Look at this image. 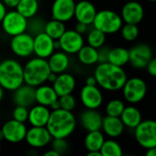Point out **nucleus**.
I'll return each mask as SVG.
<instances>
[{
	"mask_svg": "<svg viewBox=\"0 0 156 156\" xmlns=\"http://www.w3.org/2000/svg\"><path fill=\"white\" fill-rule=\"evenodd\" d=\"M58 74L54 73V72H52V71H51L50 75L48 76V81H49V82H51V83H54V82H55V80H57V78H58Z\"/></svg>",
	"mask_w": 156,
	"mask_h": 156,
	"instance_id": "nucleus-46",
	"label": "nucleus"
},
{
	"mask_svg": "<svg viewBox=\"0 0 156 156\" xmlns=\"http://www.w3.org/2000/svg\"><path fill=\"white\" fill-rule=\"evenodd\" d=\"M53 140L52 135L47 127L32 126L27 130L26 143L33 149H39L47 146Z\"/></svg>",
	"mask_w": 156,
	"mask_h": 156,
	"instance_id": "nucleus-12",
	"label": "nucleus"
},
{
	"mask_svg": "<svg viewBox=\"0 0 156 156\" xmlns=\"http://www.w3.org/2000/svg\"><path fill=\"white\" fill-rule=\"evenodd\" d=\"M98 51H99V63L109 62V57H110L111 48H108V47L102 46L101 48H98Z\"/></svg>",
	"mask_w": 156,
	"mask_h": 156,
	"instance_id": "nucleus-40",
	"label": "nucleus"
},
{
	"mask_svg": "<svg viewBox=\"0 0 156 156\" xmlns=\"http://www.w3.org/2000/svg\"><path fill=\"white\" fill-rule=\"evenodd\" d=\"M50 69L52 72L61 74L66 72L69 66V58L63 50L54 52L48 59Z\"/></svg>",
	"mask_w": 156,
	"mask_h": 156,
	"instance_id": "nucleus-25",
	"label": "nucleus"
},
{
	"mask_svg": "<svg viewBox=\"0 0 156 156\" xmlns=\"http://www.w3.org/2000/svg\"><path fill=\"white\" fill-rule=\"evenodd\" d=\"M61 109L72 112L76 107V100L72 94H67L58 98Z\"/></svg>",
	"mask_w": 156,
	"mask_h": 156,
	"instance_id": "nucleus-37",
	"label": "nucleus"
},
{
	"mask_svg": "<svg viewBox=\"0 0 156 156\" xmlns=\"http://www.w3.org/2000/svg\"><path fill=\"white\" fill-rule=\"evenodd\" d=\"M124 123L121 117H114L107 115L103 118L102 131L110 138H117L121 136L124 131Z\"/></svg>",
	"mask_w": 156,
	"mask_h": 156,
	"instance_id": "nucleus-23",
	"label": "nucleus"
},
{
	"mask_svg": "<svg viewBox=\"0 0 156 156\" xmlns=\"http://www.w3.org/2000/svg\"><path fill=\"white\" fill-rule=\"evenodd\" d=\"M1 22L4 32L11 37L22 34L27 30L28 19L16 9L7 12Z\"/></svg>",
	"mask_w": 156,
	"mask_h": 156,
	"instance_id": "nucleus-7",
	"label": "nucleus"
},
{
	"mask_svg": "<svg viewBox=\"0 0 156 156\" xmlns=\"http://www.w3.org/2000/svg\"><path fill=\"white\" fill-rule=\"evenodd\" d=\"M124 109H125V105L123 101L118 99H114V100L110 101L107 103L105 111H106L107 115L114 116V117H121Z\"/></svg>",
	"mask_w": 156,
	"mask_h": 156,
	"instance_id": "nucleus-35",
	"label": "nucleus"
},
{
	"mask_svg": "<svg viewBox=\"0 0 156 156\" xmlns=\"http://www.w3.org/2000/svg\"><path fill=\"white\" fill-rule=\"evenodd\" d=\"M64 23L65 22H62V21L52 18V20L47 22L46 27H45V32L48 36H50L52 38L59 39L61 37V36L67 30L66 26H65Z\"/></svg>",
	"mask_w": 156,
	"mask_h": 156,
	"instance_id": "nucleus-31",
	"label": "nucleus"
},
{
	"mask_svg": "<svg viewBox=\"0 0 156 156\" xmlns=\"http://www.w3.org/2000/svg\"><path fill=\"white\" fill-rule=\"evenodd\" d=\"M34 38L35 37L28 32L12 37L10 41L12 52L19 58L30 57L34 53Z\"/></svg>",
	"mask_w": 156,
	"mask_h": 156,
	"instance_id": "nucleus-10",
	"label": "nucleus"
},
{
	"mask_svg": "<svg viewBox=\"0 0 156 156\" xmlns=\"http://www.w3.org/2000/svg\"><path fill=\"white\" fill-rule=\"evenodd\" d=\"M52 86L58 93V97L71 94L76 88V80L71 74L63 72L58 75V78L55 82L52 83Z\"/></svg>",
	"mask_w": 156,
	"mask_h": 156,
	"instance_id": "nucleus-21",
	"label": "nucleus"
},
{
	"mask_svg": "<svg viewBox=\"0 0 156 156\" xmlns=\"http://www.w3.org/2000/svg\"><path fill=\"white\" fill-rule=\"evenodd\" d=\"M80 101L82 105L86 109H95L101 107L103 101V95L101 91V90L95 86L90 85H85L80 93Z\"/></svg>",
	"mask_w": 156,
	"mask_h": 156,
	"instance_id": "nucleus-15",
	"label": "nucleus"
},
{
	"mask_svg": "<svg viewBox=\"0 0 156 156\" xmlns=\"http://www.w3.org/2000/svg\"><path fill=\"white\" fill-rule=\"evenodd\" d=\"M20 14L26 16L27 19L35 16L38 11L37 0H20L16 8Z\"/></svg>",
	"mask_w": 156,
	"mask_h": 156,
	"instance_id": "nucleus-30",
	"label": "nucleus"
},
{
	"mask_svg": "<svg viewBox=\"0 0 156 156\" xmlns=\"http://www.w3.org/2000/svg\"><path fill=\"white\" fill-rule=\"evenodd\" d=\"M28 116H29V111L27 110V107L16 105V108L13 110V119L18 122H25L28 121Z\"/></svg>",
	"mask_w": 156,
	"mask_h": 156,
	"instance_id": "nucleus-39",
	"label": "nucleus"
},
{
	"mask_svg": "<svg viewBox=\"0 0 156 156\" xmlns=\"http://www.w3.org/2000/svg\"><path fill=\"white\" fill-rule=\"evenodd\" d=\"M123 19L121 15L113 10L104 9L97 13L93 21V27L104 32L106 35L115 34L122 27Z\"/></svg>",
	"mask_w": 156,
	"mask_h": 156,
	"instance_id": "nucleus-5",
	"label": "nucleus"
},
{
	"mask_svg": "<svg viewBox=\"0 0 156 156\" xmlns=\"http://www.w3.org/2000/svg\"><path fill=\"white\" fill-rule=\"evenodd\" d=\"M80 122L81 127L85 131L92 132L102 129L103 118L97 110L86 109L81 112L80 116Z\"/></svg>",
	"mask_w": 156,
	"mask_h": 156,
	"instance_id": "nucleus-17",
	"label": "nucleus"
},
{
	"mask_svg": "<svg viewBox=\"0 0 156 156\" xmlns=\"http://www.w3.org/2000/svg\"><path fill=\"white\" fill-rule=\"evenodd\" d=\"M121 119L125 127L130 129H135L143 122L141 112L133 106L125 107L121 115Z\"/></svg>",
	"mask_w": 156,
	"mask_h": 156,
	"instance_id": "nucleus-26",
	"label": "nucleus"
},
{
	"mask_svg": "<svg viewBox=\"0 0 156 156\" xmlns=\"http://www.w3.org/2000/svg\"><path fill=\"white\" fill-rule=\"evenodd\" d=\"M105 139L101 130L92 131V132H88V134L84 139V145L85 148L88 150V152L101 151Z\"/></svg>",
	"mask_w": 156,
	"mask_h": 156,
	"instance_id": "nucleus-28",
	"label": "nucleus"
},
{
	"mask_svg": "<svg viewBox=\"0 0 156 156\" xmlns=\"http://www.w3.org/2000/svg\"><path fill=\"white\" fill-rule=\"evenodd\" d=\"M47 22L39 17V16H33L28 19V25H27V32L31 34L32 36L36 37L37 35L45 32V27H46Z\"/></svg>",
	"mask_w": 156,
	"mask_h": 156,
	"instance_id": "nucleus-34",
	"label": "nucleus"
},
{
	"mask_svg": "<svg viewBox=\"0 0 156 156\" xmlns=\"http://www.w3.org/2000/svg\"><path fill=\"white\" fill-rule=\"evenodd\" d=\"M55 39L46 32L37 35L34 38V54L42 58H48L55 52Z\"/></svg>",
	"mask_w": 156,
	"mask_h": 156,
	"instance_id": "nucleus-16",
	"label": "nucleus"
},
{
	"mask_svg": "<svg viewBox=\"0 0 156 156\" xmlns=\"http://www.w3.org/2000/svg\"><path fill=\"white\" fill-rule=\"evenodd\" d=\"M145 154L147 156H156V147L147 149V152Z\"/></svg>",
	"mask_w": 156,
	"mask_h": 156,
	"instance_id": "nucleus-49",
	"label": "nucleus"
},
{
	"mask_svg": "<svg viewBox=\"0 0 156 156\" xmlns=\"http://www.w3.org/2000/svg\"><path fill=\"white\" fill-rule=\"evenodd\" d=\"M122 37L126 41H134L139 36V27L136 24L125 23L121 29Z\"/></svg>",
	"mask_w": 156,
	"mask_h": 156,
	"instance_id": "nucleus-36",
	"label": "nucleus"
},
{
	"mask_svg": "<svg viewBox=\"0 0 156 156\" xmlns=\"http://www.w3.org/2000/svg\"><path fill=\"white\" fill-rule=\"evenodd\" d=\"M134 137L140 146L144 149L156 147V121H143L134 129Z\"/></svg>",
	"mask_w": 156,
	"mask_h": 156,
	"instance_id": "nucleus-6",
	"label": "nucleus"
},
{
	"mask_svg": "<svg viewBox=\"0 0 156 156\" xmlns=\"http://www.w3.org/2000/svg\"><path fill=\"white\" fill-rule=\"evenodd\" d=\"M50 108H51V111H55V110H58V109H60L61 107H60L59 101H58V100H57L56 101H54V102L51 104Z\"/></svg>",
	"mask_w": 156,
	"mask_h": 156,
	"instance_id": "nucleus-47",
	"label": "nucleus"
},
{
	"mask_svg": "<svg viewBox=\"0 0 156 156\" xmlns=\"http://www.w3.org/2000/svg\"><path fill=\"white\" fill-rule=\"evenodd\" d=\"M76 3L74 0H54L51 6L52 18L68 22L75 16Z\"/></svg>",
	"mask_w": 156,
	"mask_h": 156,
	"instance_id": "nucleus-14",
	"label": "nucleus"
},
{
	"mask_svg": "<svg viewBox=\"0 0 156 156\" xmlns=\"http://www.w3.org/2000/svg\"><path fill=\"white\" fill-rule=\"evenodd\" d=\"M87 40L90 46L96 48H100L102 46H104V43L106 40V34L101 31L100 29L94 27L89 32Z\"/></svg>",
	"mask_w": 156,
	"mask_h": 156,
	"instance_id": "nucleus-32",
	"label": "nucleus"
},
{
	"mask_svg": "<svg viewBox=\"0 0 156 156\" xmlns=\"http://www.w3.org/2000/svg\"><path fill=\"white\" fill-rule=\"evenodd\" d=\"M86 84H87V85H90V86L98 85V83H97V80H96L95 76L88 77V78L86 79Z\"/></svg>",
	"mask_w": 156,
	"mask_h": 156,
	"instance_id": "nucleus-45",
	"label": "nucleus"
},
{
	"mask_svg": "<svg viewBox=\"0 0 156 156\" xmlns=\"http://www.w3.org/2000/svg\"><path fill=\"white\" fill-rule=\"evenodd\" d=\"M25 83L24 67L16 59L7 58L0 64V85L6 90L14 91Z\"/></svg>",
	"mask_w": 156,
	"mask_h": 156,
	"instance_id": "nucleus-3",
	"label": "nucleus"
},
{
	"mask_svg": "<svg viewBox=\"0 0 156 156\" xmlns=\"http://www.w3.org/2000/svg\"><path fill=\"white\" fill-rule=\"evenodd\" d=\"M148 1H151V2H156V0H148Z\"/></svg>",
	"mask_w": 156,
	"mask_h": 156,
	"instance_id": "nucleus-52",
	"label": "nucleus"
},
{
	"mask_svg": "<svg viewBox=\"0 0 156 156\" xmlns=\"http://www.w3.org/2000/svg\"><path fill=\"white\" fill-rule=\"evenodd\" d=\"M154 52H155V56H156V45H155V48H154Z\"/></svg>",
	"mask_w": 156,
	"mask_h": 156,
	"instance_id": "nucleus-53",
	"label": "nucleus"
},
{
	"mask_svg": "<svg viewBox=\"0 0 156 156\" xmlns=\"http://www.w3.org/2000/svg\"><path fill=\"white\" fill-rule=\"evenodd\" d=\"M88 156H102L101 151H91V152H88L87 154Z\"/></svg>",
	"mask_w": 156,
	"mask_h": 156,
	"instance_id": "nucleus-50",
	"label": "nucleus"
},
{
	"mask_svg": "<svg viewBox=\"0 0 156 156\" xmlns=\"http://www.w3.org/2000/svg\"><path fill=\"white\" fill-rule=\"evenodd\" d=\"M88 27H89V25H87V24H84V23H81V22H78V23L76 24L75 30L78 31L79 33H80V34L83 35L84 33L87 32Z\"/></svg>",
	"mask_w": 156,
	"mask_h": 156,
	"instance_id": "nucleus-42",
	"label": "nucleus"
},
{
	"mask_svg": "<svg viewBox=\"0 0 156 156\" xmlns=\"http://www.w3.org/2000/svg\"><path fill=\"white\" fill-rule=\"evenodd\" d=\"M76 123V118L73 113L70 111L60 108L51 111L46 127L53 138H68L75 131Z\"/></svg>",
	"mask_w": 156,
	"mask_h": 156,
	"instance_id": "nucleus-2",
	"label": "nucleus"
},
{
	"mask_svg": "<svg viewBox=\"0 0 156 156\" xmlns=\"http://www.w3.org/2000/svg\"><path fill=\"white\" fill-rule=\"evenodd\" d=\"M60 154L58 153V152H56L55 150H53V149H51V150H48V152H46L45 154H44V156H59Z\"/></svg>",
	"mask_w": 156,
	"mask_h": 156,
	"instance_id": "nucleus-48",
	"label": "nucleus"
},
{
	"mask_svg": "<svg viewBox=\"0 0 156 156\" xmlns=\"http://www.w3.org/2000/svg\"><path fill=\"white\" fill-rule=\"evenodd\" d=\"M109 62L119 67L125 66L130 63V51L121 47L111 48Z\"/></svg>",
	"mask_w": 156,
	"mask_h": 156,
	"instance_id": "nucleus-29",
	"label": "nucleus"
},
{
	"mask_svg": "<svg viewBox=\"0 0 156 156\" xmlns=\"http://www.w3.org/2000/svg\"><path fill=\"white\" fill-rule=\"evenodd\" d=\"M51 69L47 58L36 57L24 66L25 83L36 88L48 81Z\"/></svg>",
	"mask_w": 156,
	"mask_h": 156,
	"instance_id": "nucleus-4",
	"label": "nucleus"
},
{
	"mask_svg": "<svg viewBox=\"0 0 156 156\" xmlns=\"http://www.w3.org/2000/svg\"><path fill=\"white\" fill-rule=\"evenodd\" d=\"M121 16L125 23L138 25L144 18V9L139 2L129 1L122 6Z\"/></svg>",
	"mask_w": 156,
	"mask_h": 156,
	"instance_id": "nucleus-19",
	"label": "nucleus"
},
{
	"mask_svg": "<svg viewBox=\"0 0 156 156\" xmlns=\"http://www.w3.org/2000/svg\"><path fill=\"white\" fill-rule=\"evenodd\" d=\"M27 133V129L25 122L13 119L4 123L0 132V137L10 144H18L26 139Z\"/></svg>",
	"mask_w": 156,
	"mask_h": 156,
	"instance_id": "nucleus-9",
	"label": "nucleus"
},
{
	"mask_svg": "<svg viewBox=\"0 0 156 156\" xmlns=\"http://www.w3.org/2000/svg\"><path fill=\"white\" fill-rule=\"evenodd\" d=\"M4 90L5 89L1 87V89H0V100H2L4 98Z\"/></svg>",
	"mask_w": 156,
	"mask_h": 156,
	"instance_id": "nucleus-51",
	"label": "nucleus"
},
{
	"mask_svg": "<svg viewBox=\"0 0 156 156\" xmlns=\"http://www.w3.org/2000/svg\"><path fill=\"white\" fill-rule=\"evenodd\" d=\"M51 112L48 110L47 106L37 104L33 106L29 110V116L28 122L31 126H37V127H46Z\"/></svg>",
	"mask_w": 156,
	"mask_h": 156,
	"instance_id": "nucleus-22",
	"label": "nucleus"
},
{
	"mask_svg": "<svg viewBox=\"0 0 156 156\" xmlns=\"http://www.w3.org/2000/svg\"><path fill=\"white\" fill-rule=\"evenodd\" d=\"M7 6L1 1L0 2V19L2 20L7 14Z\"/></svg>",
	"mask_w": 156,
	"mask_h": 156,
	"instance_id": "nucleus-44",
	"label": "nucleus"
},
{
	"mask_svg": "<svg viewBox=\"0 0 156 156\" xmlns=\"http://www.w3.org/2000/svg\"><path fill=\"white\" fill-rule=\"evenodd\" d=\"M7 7L9 8H16L20 0H1Z\"/></svg>",
	"mask_w": 156,
	"mask_h": 156,
	"instance_id": "nucleus-43",
	"label": "nucleus"
},
{
	"mask_svg": "<svg viewBox=\"0 0 156 156\" xmlns=\"http://www.w3.org/2000/svg\"><path fill=\"white\" fill-rule=\"evenodd\" d=\"M58 40L60 43V49L70 55L78 54V52L84 46L82 34L79 33L75 29L66 30Z\"/></svg>",
	"mask_w": 156,
	"mask_h": 156,
	"instance_id": "nucleus-13",
	"label": "nucleus"
},
{
	"mask_svg": "<svg viewBox=\"0 0 156 156\" xmlns=\"http://www.w3.org/2000/svg\"><path fill=\"white\" fill-rule=\"evenodd\" d=\"M13 102L18 106L29 107L36 102V87L24 83L22 86L14 90Z\"/></svg>",
	"mask_w": 156,
	"mask_h": 156,
	"instance_id": "nucleus-20",
	"label": "nucleus"
},
{
	"mask_svg": "<svg viewBox=\"0 0 156 156\" xmlns=\"http://www.w3.org/2000/svg\"><path fill=\"white\" fill-rule=\"evenodd\" d=\"M124 99L133 104L141 102L147 94V85L145 81L137 77L127 80L122 88Z\"/></svg>",
	"mask_w": 156,
	"mask_h": 156,
	"instance_id": "nucleus-8",
	"label": "nucleus"
},
{
	"mask_svg": "<svg viewBox=\"0 0 156 156\" xmlns=\"http://www.w3.org/2000/svg\"><path fill=\"white\" fill-rule=\"evenodd\" d=\"M94 76L98 85L109 91L122 90L127 81V75L122 67L116 66L110 62L99 63L94 70Z\"/></svg>",
	"mask_w": 156,
	"mask_h": 156,
	"instance_id": "nucleus-1",
	"label": "nucleus"
},
{
	"mask_svg": "<svg viewBox=\"0 0 156 156\" xmlns=\"http://www.w3.org/2000/svg\"><path fill=\"white\" fill-rule=\"evenodd\" d=\"M58 98L53 86L42 84L36 88V102L37 104L50 107L54 101L58 100Z\"/></svg>",
	"mask_w": 156,
	"mask_h": 156,
	"instance_id": "nucleus-24",
	"label": "nucleus"
},
{
	"mask_svg": "<svg viewBox=\"0 0 156 156\" xmlns=\"http://www.w3.org/2000/svg\"><path fill=\"white\" fill-rule=\"evenodd\" d=\"M51 147L53 150H55L60 155H62L68 152L69 144L66 141V138H53L51 142Z\"/></svg>",
	"mask_w": 156,
	"mask_h": 156,
	"instance_id": "nucleus-38",
	"label": "nucleus"
},
{
	"mask_svg": "<svg viewBox=\"0 0 156 156\" xmlns=\"http://www.w3.org/2000/svg\"><path fill=\"white\" fill-rule=\"evenodd\" d=\"M78 58L83 65L91 66L99 63V51L98 48L90 46H83L81 49L78 52Z\"/></svg>",
	"mask_w": 156,
	"mask_h": 156,
	"instance_id": "nucleus-27",
	"label": "nucleus"
},
{
	"mask_svg": "<svg viewBox=\"0 0 156 156\" xmlns=\"http://www.w3.org/2000/svg\"><path fill=\"white\" fill-rule=\"evenodd\" d=\"M130 64L136 69H145L153 58V50L147 44L140 43L130 50Z\"/></svg>",
	"mask_w": 156,
	"mask_h": 156,
	"instance_id": "nucleus-11",
	"label": "nucleus"
},
{
	"mask_svg": "<svg viewBox=\"0 0 156 156\" xmlns=\"http://www.w3.org/2000/svg\"><path fill=\"white\" fill-rule=\"evenodd\" d=\"M146 69H147L148 73H149L152 77L156 78V57L155 58H153L150 60V62L148 63Z\"/></svg>",
	"mask_w": 156,
	"mask_h": 156,
	"instance_id": "nucleus-41",
	"label": "nucleus"
},
{
	"mask_svg": "<svg viewBox=\"0 0 156 156\" xmlns=\"http://www.w3.org/2000/svg\"><path fill=\"white\" fill-rule=\"evenodd\" d=\"M97 13L98 11L95 5L88 0H81L76 3L74 17L78 22L91 25L93 24Z\"/></svg>",
	"mask_w": 156,
	"mask_h": 156,
	"instance_id": "nucleus-18",
	"label": "nucleus"
},
{
	"mask_svg": "<svg viewBox=\"0 0 156 156\" xmlns=\"http://www.w3.org/2000/svg\"><path fill=\"white\" fill-rule=\"evenodd\" d=\"M101 153L102 156H122V149L116 141L109 139L105 140L101 149Z\"/></svg>",
	"mask_w": 156,
	"mask_h": 156,
	"instance_id": "nucleus-33",
	"label": "nucleus"
}]
</instances>
